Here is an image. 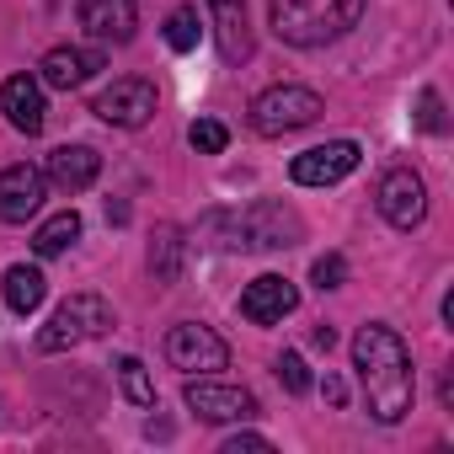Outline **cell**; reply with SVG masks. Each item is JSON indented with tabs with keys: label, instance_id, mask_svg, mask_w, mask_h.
<instances>
[{
	"label": "cell",
	"instance_id": "cell-1",
	"mask_svg": "<svg viewBox=\"0 0 454 454\" xmlns=\"http://www.w3.org/2000/svg\"><path fill=\"white\" fill-rule=\"evenodd\" d=\"M353 369H358V385H364V401L374 411V422H401L411 411V353L406 342L385 326V321H369L358 326L353 337Z\"/></svg>",
	"mask_w": 454,
	"mask_h": 454
},
{
	"label": "cell",
	"instance_id": "cell-2",
	"mask_svg": "<svg viewBox=\"0 0 454 454\" xmlns=\"http://www.w3.org/2000/svg\"><path fill=\"white\" fill-rule=\"evenodd\" d=\"M203 236H219L214 247H241V252H284V247H300L305 241V219L278 203V198H262L252 208H236V214H208L203 219Z\"/></svg>",
	"mask_w": 454,
	"mask_h": 454
},
{
	"label": "cell",
	"instance_id": "cell-3",
	"mask_svg": "<svg viewBox=\"0 0 454 454\" xmlns=\"http://www.w3.org/2000/svg\"><path fill=\"white\" fill-rule=\"evenodd\" d=\"M364 17V0H268V22L294 49H326L348 38Z\"/></svg>",
	"mask_w": 454,
	"mask_h": 454
},
{
	"label": "cell",
	"instance_id": "cell-4",
	"mask_svg": "<svg viewBox=\"0 0 454 454\" xmlns=\"http://www.w3.org/2000/svg\"><path fill=\"white\" fill-rule=\"evenodd\" d=\"M326 113V102L310 91V86H268L257 102H252V129L262 139H284L294 129H310L316 118Z\"/></svg>",
	"mask_w": 454,
	"mask_h": 454
},
{
	"label": "cell",
	"instance_id": "cell-5",
	"mask_svg": "<svg viewBox=\"0 0 454 454\" xmlns=\"http://www.w3.org/2000/svg\"><path fill=\"white\" fill-rule=\"evenodd\" d=\"M107 326H113V305H107L102 294H70V300L49 316V326L38 332V348H43V353H65V348H81V342L102 337Z\"/></svg>",
	"mask_w": 454,
	"mask_h": 454
},
{
	"label": "cell",
	"instance_id": "cell-6",
	"mask_svg": "<svg viewBox=\"0 0 454 454\" xmlns=\"http://www.w3.org/2000/svg\"><path fill=\"white\" fill-rule=\"evenodd\" d=\"M166 364L182 369V374H219L224 364H231V348H224V337L203 321H182L166 332Z\"/></svg>",
	"mask_w": 454,
	"mask_h": 454
},
{
	"label": "cell",
	"instance_id": "cell-7",
	"mask_svg": "<svg viewBox=\"0 0 454 454\" xmlns=\"http://www.w3.org/2000/svg\"><path fill=\"white\" fill-rule=\"evenodd\" d=\"M182 401H187V411H192L198 422H247V417H257V395H252V390L219 385L214 374H198V380L187 374Z\"/></svg>",
	"mask_w": 454,
	"mask_h": 454
},
{
	"label": "cell",
	"instance_id": "cell-8",
	"mask_svg": "<svg viewBox=\"0 0 454 454\" xmlns=\"http://www.w3.org/2000/svg\"><path fill=\"white\" fill-rule=\"evenodd\" d=\"M91 113H97L102 123H113V129H145V123L155 118V86H150L145 75H123V81H113L107 91H97Z\"/></svg>",
	"mask_w": 454,
	"mask_h": 454
},
{
	"label": "cell",
	"instance_id": "cell-9",
	"mask_svg": "<svg viewBox=\"0 0 454 454\" xmlns=\"http://www.w3.org/2000/svg\"><path fill=\"white\" fill-rule=\"evenodd\" d=\"M374 203H380V214L395 224V231H417V224L427 219V182L411 166H395V171L380 176Z\"/></svg>",
	"mask_w": 454,
	"mask_h": 454
},
{
	"label": "cell",
	"instance_id": "cell-10",
	"mask_svg": "<svg viewBox=\"0 0 454 454\" xmlns=\"http://www.w3.org/2000/svg\"><path fill=\"white\" fill-rule=\"evenodd\" d=\"M353 166H358V145H353V139H326V145L300 150V155L289 160V176H294L300 187H332V182H342Z\"/></svg>",
	"mask_w": 454,
	"mask_h": 454
},
{
	"label": "cell",
	"instance_id": "cell-11",
	"mask_svg": "<svg viewBox=\"0 0 454 454\" xmlns=\"http://www.w3.org/2000/svg\"><path fill=\"white\" fill-rule=\"evenodd\" d=\"M43 192H49V176L27 160L0 171V219L6 224H27L38 208H43Z\"/></svg>",
	"mask_w": 454,
	"mask_h": 454
},
{
	"label": "cell",
	"instance_id": "cell-12",
	"mask_svg": "<svg viewBox=\"0 0 454 454\" xmlns=\"http://www.w3.org/2000/svg\"><path fill=\"white\" fill-rule=\"evenodd\" d=\"M208 22H214V43L224 65H247L252 59V22H247V0H203Z\"/></svg>",
	"mask_w": 454,
	"mask_h": 454
},
{
	"label": "cell",
	"instance_id": "cell-13",
	"mask_svg": "<svg viewBox=\"0 0 454 454\" xmlns=\"http://www.w3.org/2000/svg\"><path fill=\"white\" fill-rule=\"evenodd\" d=\"M294 305H300V289H294L289 278H278V273H262V278H252V284L241 289V316H247L252 326H273V321H284Z\"/></svg>",
	"mask_w": 454,
	"mask_h": 454
},
{
	"label": "cell",
	"instance_id": "cell-14",
	"mask_svg": "<svg viewBox=\"0 0 454 454\" xmlns=\"http://www.w3.org/2000/svg\"><path fill=\"white\" fill-rule=\"evenodd\" d=\"M75 17L97 43H129L139 27V0H81Z\"/></svg>",
	"mask_w": 454,
	"mask_h": 454
},
{
	"label": "cell",
	"instance_id": "cell-15",
	"mask_svg": "<svg viewBox=\"0 0 454 454\" xmlns=\"http://www.w3.org/2000/svg\"><path fill=\"white\" fill-rule=\"evenodd\" d=\"M97 70H107V54H102V49H49L43 65H38V81L54 86V91H75V86H86Z\"/></svg>",
	"mask_w": 454,
	"mask_h": 454
},
{
	"label": "cell",
	"instance_id": "cell-16",
	"mask_svg": "<svg viewBox=\"0 0 454 454\" xmlns=\"http://www.w3.org/2000/svg\"><path fill=\"white\" fill-rule=\"evenodd\" d=\"M0 113H6V123H12L17 134H43V118H49V107H43V81L12 75L6 86H0Z\"/></svg>",
	"mask_w": 454,
	"mask_h": 454
},
{
	"label": "cell",
	"instance_id": "cell-17",
	"mask_svg": "<svg viewBox=\"0 0 454 454\" xmlns=\"http://www.w3.org/2000/svg\"><path fill=\"white\" fill-rule=\"evenodd\" d=\"M97 171H102V155L91 150V145H59L54 155H49V182L59 187V192H86L91 182H97Z\"/></svg>",
	"mask_w": 454,
	"mask_h": 454
},
{
	"label": "cell",
	"instance_id": "cell-18",
	"mask_svg": "<svg viewBox=\"0 0 454 454\" xmlns=\"http://www.w3.org/2000/svg\"><path fill=\"white\" fill-rule=\"evenodd\" d=\"M0 289H6V305H12L17 316H33V310L43 305V294H49V278H43L38 268H27V262H22V268H12V273H6V284H0Z\"/></svg>",
	"mask_w": 454,
	"mask_h": 454
},
{
	"label": "cell",
	"instance_id": "cell-19",
	"mask_svg": "<svg viewBox=\"0 0 454 454\" xmlns=\"http://www.w3.org/2000/svg\"><path fill=\"white\" fill-rule=\"evenodd\" d=\"M75 241H81V214H75V208H65V214H54V219H43V224H38L33 252H38V257H59V252H70Z\"/></svg>",
	"mask_w": 454,
	"mask_h": 454
},
{
	"label": "cell",
	"instance_id": "cell-20",
	"mask_svg": "<svg viewBox=\"0 0 454 454\" xmlns=\"http://www.w3.org/2000/svg\"><path fill=\"white\" fill-rule=\"evenodd\" d=\"M150 273H155V284H176L182 278V231H176V224H160V231H155Z\"/></svg>",
	"mask_w": 454,
	"mask_h": 454
},
{
	"label": "cell",
	"instance_id": "cell-21",
	"mask_svg": "<svg viewBox=\"0 0 454 454\" xmlns=\"http://www.w3.org/2000/svg\"><path fill=\"white\" fill-rule=\"evenodd\" d=\"M118 385H123V395H129L134 406H155V380L145 374L139 358H118Z\"/></svg>",
	"mask_w": 454,
	"mask_h": 454
},
{
	"label": "cell",
	"instance_id": "cell-22",
	"mask_svg": "<svg viewBox=\"0 0 454 454\" xmlns=\"http://www.w3.org/2000/svg\"><path fill=\"white\" fill-rule=\"evenodd\" d=\"M166 43H171L176 54L198 49V6H176V12L166 17Z\"/></svg>",
	"mask_w": 454,
	"mask_h": 454
},
{
	"label": "cell",
	"instance_id": "cell-23",
	"mask_svg": "<svg viewBox=\"0 0 454 454\" xmlns=\"http://www.w3.org/2000/svg\"><path fill=\"white\" fill-rule=\"evenodd\" d=\"M187 145H192L198 155H219L224 145H231V129H224L219 118H198V123L187 129Z\"/></svg>",
	"mask_w": 454,
	"mask_h": 454
},
{
	"label": "cell",
	"instance_id": "cell-24",
	"mask_svg": "<svg viewBox=\"0 0 454 454\" xmlns=\"http://www.w3.org/2000/svg\"><path fill=\"white\" fill-rule=\"evenodd\" d=\"M310 284L326 294V289H342L348 284V262L337 257V252H326V257H316V268H310Z\"/></svg>",
	"mask_w": 454,
	"mask_h": 454
},
{
	"label": "cell",
	"instance_id": "cell-25",
	"mask_svg": "<svg viewBox=\"0 0 454 454\" xmlns=\"http://www.w3.org/2000/svg\"><path fill=\"white\" fill-rule=\"evenodd\" d=\"M273 369H278V380H284V390H289V395H305V390H310V369H305V358H300V353H284Z\"/></svg>",
	"mask_w": 454,
	"mask_h": 454
},
{
	"label": "cell",
	"instance_id": "cell-26",
	"mask_svg": "<svg viewBox=\"0 0 454 454\" xmlns=\"http://www.w3.org/2000/svg\"><path fill=\"white\" fill-rule=\"evenodd\" d=\"M417 129H427V134H443V129H449V123H443V102H438L433 86L417 97Z\"/></svg>",
	"mask_w": 454,
	"mask_h": 454
},
{
	"label": "cell",
	"instance_id": "cell-27",
	"mask_svg": "<svg viewBox=\"0 0 454 454\" xmlns=\"http://www.w3.org/2000/svg\"><path fill=\"white\" fill-rule=\"evenodd\" d=\"M241 449H273L262 433H236V438H224V454H241Z\"/></svg>",
	"mask_w": 454,
	"mask_h": 454
},
{
	"label": "cell",
	"instance_id": "cell-28",
	"mask_svg": "<svg viewBox=\"0 0 454 454\" xmlns=\"http://www.w3.org/2000/svg\"><path fill=\"white\" fill-rule=\"evenodd\" d=\"M321 390H326V401H332V406H348V385H342L337 374H326V380H321Z\"/></svg>",
	"mask_w": 454,
	"mask_h": 454
}]
</instances>
